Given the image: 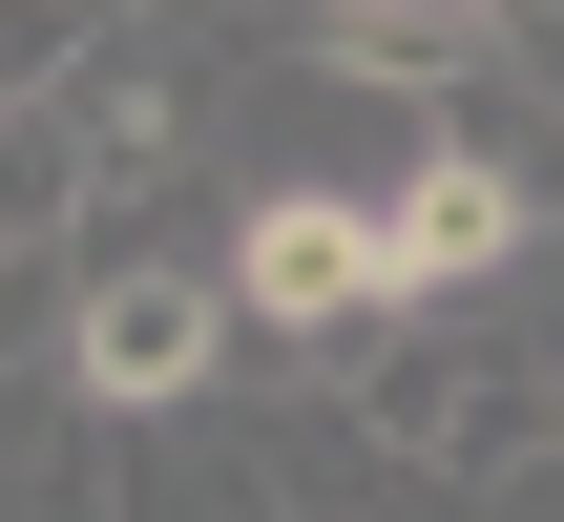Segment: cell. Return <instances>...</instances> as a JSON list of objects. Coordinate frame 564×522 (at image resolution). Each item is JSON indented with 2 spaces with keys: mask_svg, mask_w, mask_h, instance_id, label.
<instances>
[{
  "mask_svg": "<svg viewBox=\"0 0 564 522\" xmlns=\"http://www.w3.org/2000/svg\"><path fill=\"white\" fill-rule=\"evenodd\" d=\"M251 146H272V188H335V209H398L419 167H440V105H398V84H356V63H272L251 84Z\"/></svg>",
  "mask_w": 564,
  "mask_h": 522,
  "instance_id": "277c9868",
  "label": "cell"
},
{
  "mask_svg": "<svg viewBox=\"0 0 564 522\" xmlns=\"http://www.w3.org/2000/svg\"><path fill=\"white\" fill-rule=\"evenodd\" d=\"M209 377H230V272L147 251V272H84V293H63V418H84V439L188 418Z\"/></svg>",
  "mask_w": 564,
  "mask_h": 522,
  "instance_id": "7a4b0ae2",
  "label": "cell"
},
{
  "mask_svg": "<svg viewBox=\"0 0 564 522\" xmlns=\"http://www.w3.org/2000/svg\"><path fill=\"white\" fill-rule=\"evenodd\" d=\"M209 272H230V314H251V335H293L314 377L398 314V251H377V209H335V188H251Z\"/></svg>",
  "mask_w": 564,
  "mask_h": 522,
  "instance_id": "3957f363",
  "label": "cell"
},
{
  "mask_svg": "<svg viewBox=\"0 0 564 522\" xmlns=\"http://www.w3.org/2000/svg\"><path fill=\"white\" fill-rule=\"evenodd\" d=\"M314 63H356V84L440 105L460 63H502V21H460V0H314Z\"/></svg>",
  "mask_w": 564,
  "mask_h": 522,
  "instance_id": "52a82bcc",
  "label": "cell"
},
{
  "mask_svg": "<svg viewBox=\"0 0 564 522\" xmlns=\"http://www.w3.org/2000/svg\"><path fill=\"white\" fill-rule=\"evenodd\" d=\"M460 21H502V42H523V63H544V0H460Z\"/></svg>",
  "mask_w": 564,
  "mask_h": 522,
  "instance_id": "30bf717a",
  "label": "cell"
},
{
  "mask_svg": "<svg viewBox=\"0 0 564 522\" xmlns=\"http://www.w3.org/2000/svg\"><path fill=\"white\" fill-rule=\"evenodd\" d=\"M440 146H460L481 188H523V209H544V230H564V84H544V63H523V42L440 84Z\"/></svg>",
  "mask_w": 564,
  "mask_h": 522,
  "instance_id": "8992f818",
  "label": "cell"
},
{
  "mask_svg": "<svg viewBox=\"0 0 564 522\" xmlns=\"http://www.w3.org/2000/svg\"><path fill=\"white\" fill-rule=\"evenodd\" d=\"M84 42H105L84 0H0V126H21V105H63V84H84Z\"/></svg>",
  "mask_w": 564,
  "mask_h": 522,
  "instance_id": "ba28073f",
  "label": "cell"
},
{
  "mask_svg": "<svg viewBox=\"0 0 564 522\" xmlns=\"http://www.w3.org/2000/svg\"><path fill=\"white\" fill-rule=\"evenodd\" d=\"M377 251H398V314H481V293H502V272L544 251V209H523V188H481V167L440 146V167H419V188L377 209Z\"/></svg>",
  "mask_w": 564,
  "mask_h": 522,
  "instance_id": "5b68a950",
  "label": "cell"
},
{
  "mask_svg": "<svg viewBox=\"0 0 564 522\" xmlns=\"http://www.w3.org/2000/svg\"><path fill=\"white\" fill-rule=\"evenodd\" d=\"M335 418H356L398 481H481V502L564 460V377H544V356H502L481 314H377V335L335 356Z\"/></svg>",
  "mask_w": 564,
  "mask_h": 522,
  "instance_id": "6da1fadb",
  "label": "cell"
},
{
  "mask_svg": "<svg viewBox=\"0 0 564 522\" xmlns=\"http://www.w3.org/2000/svg\"><path fill=\"white\" fill-rule=\"evenodd\" d=\"M0 522H105V481H84V439H63V460H42V481H21Z\"/></svg>",
  "mask_w": 564,
  "mask_h": 522,
  "instance_id": "9c48e42d",
  "label": "cell"
}]
</instances>
